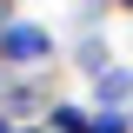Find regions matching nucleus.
I'll use <instances>...</instances> for the list:
<instances>
[{
    "mask_svg": "<svg viewBox=\"0 0 133 133\" xmlns=\"http://www.w3.org/2000/svg\"><path fill=\"white\" fill-rule=\"evenodd\" d=\"M87 107L93 113H133V66H107L100 80H87Z\"/></svg>",
    "mask_w": 133,
    "mask_h": 133,
    "instance_id": "f03ea898",
    "label": "nucleus"
},
{
    "mask_svg": "<svg viewBox=\"0 0 133 133\" xmlns=\"http://www.w3.org/2000/svg\"><path fill=\"white\" fill-rule=\"evenodd\" d=\"M7 14H20V7H14V0H0V20H7Z\"/></svg>",
    "mask_w": 133,
    "mask_h": 133,
    "instance_id": "39448f33",
    "label": "nucleus"
},
{
    "mask_svg": "<svg viewBox=\"0 0 133 133\" xmlns=\"http://www.w3.org/2000/svg\"><path fill=\"white\" fill-rule=\"evenodd\" d=\"M113 14H133V0H113Z\"/></svg>",
    "mask_w": 133,
    "mask_h": 133,
    "instance_id": "423d86ee",
    "label": "nucleus"
},
{
    "mask_svg": "<svg viewBox=\"0 0 133 133\" xmlns=\"http://www.w3.org/2000/svg\"><path fill=\"white\" fill-rule=\"evenodd\" d=\"M14 133H40V127H14Z\"/></svg>",
    "mask_w": 133,
    "mask_h": 133,
    "instance_id": "6e6552de",
    "label": "nucleus"
},
{
    "mask_svg": "<svg viewBox=\"0 0 133 133\" xmlns=\"http://www.w3.org/2000/svg\"><path fill=\"white\" fill-rule=\"evenodd\" d=\"M53 53H60V40L33 14H7L0 20V73H40Z\"/></svg>",
    "mask_w": 133,
    "mask_h": 133,
    "instance_id": "f257e3e1",
    "label": "nucleus"
},
{
    "mask_svg": "<svg viewBox=\"0 0 133 133\" xmlns=\"http://www.w3.org/2000/svg\"><path fill=\"white\" fill-rule=\"evenodd\" d=\"M107 66H113V40H107L100 27L80 33V47H73V73H80V80H100Z\"/></svg>",
    "mask_w": 133,
    "mask_h": 133,
    "instance_id": "7ed1b4c3",
    "label": "nucleus"
},
{
    "mask_svg": "<svg viewBox=\"0 0 133 133\" xmlns=\"http://www.w3.org/2000/svg\"><path fill=\"white\" fill-rule=\"evenodd\" d=\"M0 133H14V120H7V113H0Z\"/></svg>",
    "mask_w": 133,
    "mask_h": 133,
    "instance_id": "0eeeda50",
    "label": "nucleus"
},
{
    "mask_svg": "<svg viewBox=\"0 0 133 133\" xmlns=\"http://www.w3.org/2000/svg\"><path fill=\"white\" fill-rule=\"evenodd\" d=\"M87 133H133V113H93Z\"/></svg>",
    "mask_w": 133,
    "mask_h": 133,
    "instance_id": "20e7f679",
    "label": "nucleus"
}]
</instances>
